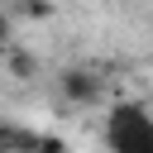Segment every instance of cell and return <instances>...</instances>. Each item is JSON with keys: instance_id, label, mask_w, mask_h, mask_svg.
Returning <instances> with one entry per match:
<instances>
[{"instance_id": "1", "label": "cell", "mask_w": 153, "mask_h": 153, "mask_svg": "<svg viewBox=\"0 0 153 153\" xmlns=\"http://www.w3.org/2000/svg\"><path fill=\"white\" fill-rule=\"evenodd\" d=\"M105 143L115 153H153V115L143 100H115L105 115Z\"/></svg>"}, {"instance_id": "2", "label": "cell", "mask_w": 153, "mask_h": 153, "mask_svg": "<svg viewBox=\"0 0 153 153\" xmlns=\"http://www.w3.org/2000/svg\"><path fill=\"white\" fill-rule=\"evenodd\" d=\"M10 148H62V139H48V134H38V129H19V124H0V153H10Z\"/></svg>"}]
</instances>
